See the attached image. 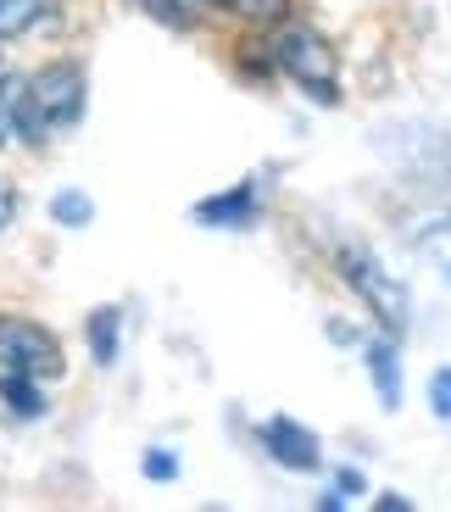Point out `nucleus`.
Listing matches in <instances>:
<instances>
[{"label": "nucleus", "instance_id": "f257e3e1", "mask_svg": "<svg viewBox=\"0 0 451 512\" xmlns=\"http://www.w3.org/2000/svg\"><path fill=\"white\" fill-rule=\"evenodd\" d=\"M84 101H90V78H84L78 62L39 67L34 78H23V90H17L12 134L28 145H45L51 134H67L84 117Z\"/></svg>", "mask_w": 451, "mask_h": 512}, {"label": "nucleus", "instance_id": "f03ea898", "mask_svg": "<svg viewBox=\"0 0 451 512\" xmlns=\"http://www.w3.org/2000/svg\"><path fill=\"white\" fill-rule=\"evenodd\" d=\"M268 51L318 106H335L340 101V62H335V51H329V39H323L318 28L279 17V23H273V45H268Z\"/></svg>", "mask_w": 451, "mask_h": 512}, {"label": "nucleus", "instance_id": "7ed1b4c3", "mask_svg": "<svg viewBox=\"0 0 451 512\" xmlns=\"http://www.w3.org/2000/svg\"><path fill=\"white\" fill-rule=\"evenodd\" d=\"M335 262H340V273H346V284L351 290L362 295V301H368V312H374L379 323H390V329H407V323H413V295H407V284L401 279H390L385 268H379L374 256L362 251V245H335Z\"/></svg>", "mask_w": 451, "mask_h": 512}, {"label": "nucleus", "instance_id": "20e7f679", "mask_svg": "<svg viewBox=\"0 0 451 512\" xmlns=\"http://www.w3.org/2000/svg\"><path fill=\"white\" fill-rule=\"evenodd\" d=\"M0 368L34 373V379H62V340L34 318H0Z\"/></svg>", "mask_w": 451, "mask_h": 512}, {"label": "nucleus", "instance_id": "39448f33", "mask_svg": "<svg viewBox=\"0 0 451 512\" xmlns=\"http://www.w3.org/2000/svg\"><path fill=\"white\" fill-rule=\"evenodd\" d=\"M262 446L273 451V462H279V468H296V474L323 468L318 435H312L307 423H296V418H268V423H262Z\"/></svg>", "mask_w": 451, "mask_h": 512}, {"label": "nucleus", "instance_id": "423d86ee", "mask_svg": "<svg viewBox=\"0 0 451 512\" xmlns=\"http://www.w3.org/2000/svg\"><path fill=\"white\" fill-rule=\"evenodd\" d=\"M195 218L207 223V229H240L245 218H257V184H240L229 195H212V201L195 206Z\"/></svg>", "mask_w": 451, "mask_h": 512}, {"label": "nucleus", "instance_id": "0eeeda50", "mask_svg": "<svg viewBox=\"0 0 451 512\" xmlns=\"http://www.w3.org/2000/svg\"><path fill=\"white\" fill-rule=\"evenodd\" d=\"M45 379H34V373H12V368H0V401H6V412L23 423L45 418V390H39Z\"/></svg>", "mask_w": 451, "mask_h": 512}, {"label": "nucleus", "instance_id": "6e6552de", "mask_svg": "<svg viewBox=\"0 0 451 512\" xmlns=\"http://www.w3.org/2000/svg\"><path fill=\"white\" fill-rule=\"evenodd\" d=\"M368 379H374L385 412H396L401 407V357H396V346H385V340L368 346Z\"/></svg>", "mask_w": 451, "mask_h": 512}, {"label": "nucleus", "instance_id": "1a4fd4ad", "mask_svg": "<svg viewBox=\"0 0 451 512\" xmlns=\"http://www.w3.org/2000/svg\"><path fill=\"white\" fill-rule=\"evenodd\" d=\"M56 17V0H0V39L34 34L39 23Z\"/></svg>", "mask_w": 451, "mask_h": 512}, {"label": "nucleus", "instance_id": "9d476101", "mask_svg": "<svg viewBox=\"0 0 451 512\" xmlns=\"http://www.w3.org/2000/svg\"><path fill=\"white\" fill-rule=\"evenodd\" d=\"M117 346H123V312H117V307L90 312V351H95L101 368H112V362H117Z\"/></svg>", "mask_w": 451, "mask_h": 512}, {"label": "nucleus", "instance_id": "9b49d317", "mask_svg": "<svg viewBox=\"0 0 451 512\" xmlns=\"http://www.w3.org/2000/svg\"><path fill=\"white\" fill-rule=\"evenodd\" d=\"M140 6L156 17V23H168V28H195L201 17H207L212 0H140Z\"/></svg>", "mask_w": 451, "mask_h": 512}, {"label": "nucleus", "instance_id": "f8f14e48", "mask_svg": "<svg viewBox=\"0 0 451 512\" xmlns=\"http://www.w3.org/2000/svg\"><path fill=\"white\" fill-rule=\"evenodd\" d=\"M51 218L62 223V229H84V223L95 218V201H90L84 190H62V195L51 201Z\"/></svg>", "mask_w": 451, "mask_h": 512}, {"label": "nucleus", "instance_id": "ddd939ff", "mask_svg": "<svg viewBox=\"0 0 451 512\" xmlns=\"http://www.w3.org/2000/svg\"><path fill=\"white\" fill-rule=\"evenodd\" d=\"M218 6L234 17H251V23H279V17H290V0H218Z\"/></svg>", "mask_w": 451, "mask_h": 512}, {"label": "nucleus", "instance_id": "4468645a", "mask_svg": "<svg viewBox=\"0 0 451 512\" xmlns=\"http://www.w3.org/2000/svg\"><path fill=\"white\" fill-rule=\"evenodd\" d=\"M17 90H23V78L0 73V145L12 140V112H17Z\"/></svg>", "mask_w": 451, "mask_h": 512}, {"label": "nucleus", "instance_id": "2eb2a0df", "mask_svg": "<svg viewBox=\"0 0 451 512\" xmlns=\"http://www.w3.org/2000/svg\"><path fill=\"white\" fill-rule=\"evenodd\" d=\"M429 407H435V418L451 423V368H435V373H429Z\"/></svg>", "mask_w": 451, "mask_h": 512}, {"label": "nucleus", "instance_id": "dca6fc26", "mask_svg": "<svg viewBox=\"0 0 451 512\" xmlns=\"http://www.w3.org/2000/svg\"><path fill=\"white\" fill-rule=\"evenodd\" d=\"M145 479H179V462H173L168 451H151V457H145Z\"/></svg>", "mask_w": 451, "mask_h": 512}, {"label": "nucleus", "instance_id": "f3484780", "mask_svg": "<svg viewBox=\"0 0 451 512\" xmlns=\"http://www.w3.org/2000/svg\"><path fill=\"white\" fill-rule=\"evenodd\" d=\"M12 218H17V190L0 179V229H12Z\"/></svg>", "mask_w": 451, "mask_h": 512}, {"label": "nucleus", "instance_id": "a211bd4d", "mask_svg": "<svg viewBox=\"0 0 451 512\" xmlns=\"http://www.w3.org/2000/svg\"><path fill=\"white\" fill-rule=\"evenodd\" d=\"M374 507H379V512H385V507H390V512H407V507H413V501H401V496H379Z\"/></svg>", "mask_w": 451, "mask_h": 512}, {"label": "nucleus", "instance_id": "6ab92c4d", "mask_svg": "<svg viewBox=\"0 0 451 512\" xmlns=\"http://www.w3.org/2000/svg\"><path fill=\"white\" fill-rule=\"evenodd\" d=\"M0 73H6V62H0Z\"/></svg>", "mask_w": 451, "mask_h": 512}, {"label": "nucleus", "instance_id": "aec40b11", "mask_svg": "<svg viewBox=\"0 0 451 512\" xmlns=\"http://www.w3.org/2000/svg\"><path fill=\"white\" fill-rule=\"evenodd\" d=\"M446 273H451V268H446Z\"/></svg>", "mask_w": 451, "mask_h": 512}]
</instances>
